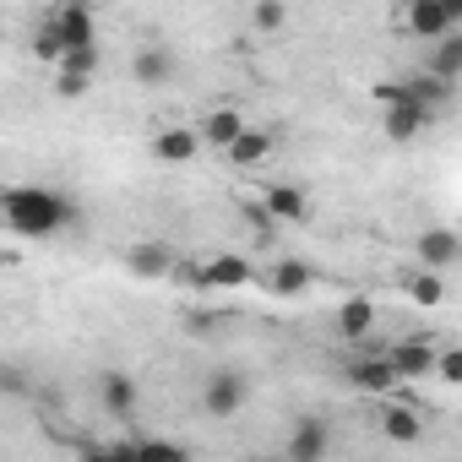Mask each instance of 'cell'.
<instances>
[{
	"instance_id": "6da1fadb",
	"label": "cell",
	"mask_w": 462,
	"mask_h": 462,
	"mask_svg": "<svg viewBox=\"0 0 462 462\" xmlns=\"http://www.w3.org/2000/svg\"><path fill=\"white\" fill-rule=\"evenodd\" d=\"M0 217L23 240H50L71 223V201L60 190H44V185H17V190L0 196Z\"/></svg>"
},
{
	"instance_id": "7a4b0ae2",
	"label": "cell",
	"mask_w": 462,
	"mask_h": 462,
	"mask_svg": "<svg viewBox=\"0 0 462 462\" xmlns=\"http://www.w3.org/2000/svg\"><path fill=\"white\" fill-rule=\"evenodd\" d=\"M190 283L201 289V294H228V289H251L256 283V267L240 256V251H217V256H207L196 273H190Z\"/></svg>"
},
{
	"instance_id": "3957f363",
	"label": "cell",
	"mask_w": 462,
	"mask_h": 462,
	"mask_svg": "<svg viewBox=\"0 0 462 462\" xmlns=\"http://www.w3.org/2000/svg\"><path fill=\"white\" fill-rule=\"evenodd\" d=\"M245 402H251V381L240 370H212L207 375V386H201V413L207 419H235Z\"/></svg>"
},
{
	"instance_id": "277c9868",
	"label": "cell",
	"mask_w": 462,
	"mask_h": 462,
	"mask_svg": "<svg viewBox=\"0 0 462 462\" xmlns=\"http://www.w3.org/2000/svg\"><path fill=\"white\" fill-rule=\"evenodd\" d=\"M50 28L60 33V44H66V50L98 44V17H93L88 0H66V6H55V12H50ZM66 50H60V55H66Z\"/></svg>"
},
{
	"instance_id": "5b68a950",
	"label": "cell",
	"mask_w": 462,
	"mask_h": 462,
	"mask_svg": "<svg viewBox=\"0 0 462 462\" xmlns=\"http://www.w3.org/2000/svg\"><path fill=\"white\" fill-rule=\"evenodd\" d=\"M152 158H158L163 169H185V163H196V158H201V136H196V125H163V131H152Z\"/></svg>"
},
{
	"instance_id": "8992f818",
	"label": "cell",
	"mask_w": 462,
	"mask_h": 462,
	"mask_svg": "<svg viewBox=\"0 0 462 462\" xmlns=\"http://www.w3.org/2000/svg\"><path fill=\"white\" fill-rule=\"evenodd\" d=\"M430 120H435V115L419 109L408 93L392 98V104H381V131H386V142H419V131H424Z\"/></svg>"
},
{
	"instance_id": "52a82bcc",
	"label": "cell",
	"mask_w": 462,
	"mask_h": 462,
	"mask_svg": "<svg viewBox=\"0 0 462 462\" xmlns=\"http://www.w3.org/2000/svg\"><path fill=\"white\" fill-rule=\"evenodd\" d=\"M125 273L142 278V283H163V278H174V251L163 240H136L125 251Z\"/></svg>"
},
{
	"instance_id": "ba28073f",
	"label": "cell",
	"mask_w": 462,
	"mask_h": 462,
	"mask_svg": "<svg viewBox=\"0 0 462 462\" xmlns=\"http://www.w3.org/2000/svg\"><path fill=\"white\" fill-rule=\"evenodd\" d=\"M375 321H381L375 300H370V294H354V300H343V305H337V316H332V332H337L343 343H370Z\"/></svg>"
},
{
	"instance_id": "9c48e42d",
	"label": "cell",
	"mask_w": 462,
	"mask_h": 462,
	"mask_svg": "<svg viewBox=\"0 0 462 462\" xmlns=\"http://www.w3.org/2000/svg\"><path fill=\"white\" fill-rule=\"evenodd\" d=\"M251 120H245V109H235V104H217V109H207L201 115V125H196V136H201V147H212V152H223L228 142H235L240 131H245Z\"/></svg>"
},
{
	"instance_id": "30bf717a",
	"label": "cell",
	"mask_w": 462,
	"mask_h": 462,
	"mask_svg": "<svg viewBox=\"0 0 462 462\" xmlns=\"http://www.w3.org/2000/svg\"><path fill=\"white\" fill-rule=\"evenodd\" d=\"M262 212H267L273 223H305V217H310V196H305V185L278 180V185L262 190Z\"/></svg>"
},
{
	"instance_id": "8fae6325",
	"label": "cell",
	"mask_w": 462,
	"mask_h": 462,
	"mask_svg": "<svg viewBox=\"0 0 462 462\" xmlns=\"http://www.w3.org/2000/svg\"><path fill=\"white\" fill-rule=\"evenodd\" d=\"M348 386H354V392H365V397H386V392L397 386V370H392V359H386V354H375V348H370L365 359H354V365H348Z\"/></svg>"
},
{
	"instance_id": "7c38bea8",
	"label": "cell",
	"mask_w": 462,
	"mask_h": 462,
	"mask_svg": "<svg viewBox=\"0 0 462 462\" xmlns=\"http://www.w3.org/2000/svg\"><path fill=\"white\" fill-rule=\"evenodd\" d=\"M402 28H408L413 39H424V44H435L440 33H451V28H462V23H451V17H446V6H440V0H408V12H402Z\"/></svg>"
},
{
	"instance_id": "4fadbf2b",
	"label": "cell",
	"mask_w": 462,
	"mask_h": 462,
	"mask_svg": "<svg viewBox=\"0 0 462 462\" xmlns=\"http://www.w3.org/2000/svg\"><path fill=\"white\" fill-rule=\"evenodd\" d=\"M273 147H278V142H273V131H262V125H245L235 142L223 147V158L235 163V169H262V163L273 158Z\"/></svg>"
},
{
	"instance_id": "5bb4252c",
	"label": "cell",
	"mask_w": 462,
	"mask_h": 462,
	"mask_svg": "<svg viewBox=\"0 0 462 462\" xmlns=\"http://www.w3.org/2000/svg\"><path fill=\"white\" fill-rule=\"evenodd\" d=\"M332 451V430L321 419H300L289 435V462H321Z\"/></svg>"
},
{
	"instance_id": "9a60e30c",
	"label": "cell",
	"mask_w": 462,
	"mask_h": 462,
	"mask_svg": "<svg viewBox=\"0 0 462 462\" xmlns=\"http://www.w3.org/2000/svg\"><path fill=\"white\" fill-rule=\"evenodd\" d=\"M457 251H462L457 228H424L419 235V267H430V273H446L457 262Z\"/></svg>"
},
{
	"instance_id": "2e32d148",
	"label": "cell",
	"mask_w": 462,
	"mask_h": 462,
	"mask_svg": "<svg viewBox=\"0 0 462 462\" xmlns=\"http://www.w3.org/2000/svg\"><path fill=\"white\" fill-rule=\"evenodd\" d=\"M131 77H136L142 88H163V82H174V55L158 50V44H147V50L131 55Z\"/></svg>"
},
{
	"instance_id": "e0dca14e",
	"label": "cell",
	"mask_w": 462,
	"mask_h": 462,
	"mask_svg": "<svg viewBox=\"0 0 462 462\" xmlns=\"http://www.w3.org/2000/svg\"><path fill=\"white\" fill-rule=\"evenodd\" d=\"M310 283H316V273L305 262H294V256L267 273V294H278V300H300V294H310Z\"/></svg>"
},
{
	"instance_id": "ac0fdd59",
	"label": "cell",
	"mask_w": 462,
	"mask_h": 462,
	"mask_svg": "<svg viewBox=\"0 0 462 462\" xmlns=\"http://www.w3.org/2000/svg\"><path fill=\"white\" fill-rule=\"evenodd\" d=\"M98 397H104V408H109L115 419H131V413H136V375H125V370H104Z\"/></svg>"
},
{
	"instance_id": "d6986e66",
	"label": "cell",
	"mask_w": 462,
	"mask_h": 462,
	"mask_svg": "<svg viewBox=\"0 0 462 462\" xmlns=\"http://www.w3.org/2000/svg\"><path fill=\"white\" fill-rule=\"evenodd\" d=\"M386 359H392L397 381H419V375H430V365H435V348H430V343H419V337H408V343H397Z\"/></svg>"
},
{
	"instance_id": "ffe728a7",
	"label": "cell",
	"mask_w": 462,
	"mask_h": 462,
	"mask_svg": "<svg viewBox=\"0 0 462 462\" xmlns=\"http://www.w3.org/2000/svg\"><path fill=\"white\" fill-rule=\"evenodd\" d=\"M381 435H386V440H397V446H413V440L424 435V419H419V408H402V402H392V408L381 413Z\"/></svg>"
},
{
	"instance_id": "44dd1931",
	"label": "cell",
	"mask_w": 462,
	"mask_h": 462,
	"mask_svg": "<svg viewBox=\"0 0 462 462\" xmlns=\"http://www.w3.org/2000/svg\"><path fill=\"white\" fill-rule=\"evenodd\" d=\"M424 71H435L440 82H457V71H462V28H451V33L435 39V60Z\"/></svg>"
},
{
	"instance_id": "7402d4cb",
	"label": "cell",
	"mask_w": 462,
	"mask_h": 462,
	"mask_svg": "<svg viewBox=\"0 0 462 462\" xmlns=\"http://www.w3.org/2000/svg\"><path fill=\"white\" fill-rule=\"evenodd\" d=\"M251 28L267 33V39H278L289 28V0H256V6H251Z\"/></svg>"
},
{
	"instance_id": "603a6c76",
	"label": "cell",
	"mask_w": 462,
	"mask_h": 462,
	"mask_svg": "<svg viewBox=\"0 0 462 462\" xmlns=\"http://www.w3.org/2000/svg\"><path fill=\"white\" fill-rule=\"evenodd\" d=\"M408 300L413 305H424V310H435V305H446V283H440V273H419V278H408Z\"/></svg>"
},
{
	"instance_id": "cb8c5ba5",
	"label": "cell",
	"mask_w": 462,
	"mask_h": 462,
	"mask_svg": "<svg viewBox=\"0 0 462 462\" xmlns=\"http://www.w3.org/2000/svg\"><path fill=\"white\" fill-rule=\"evenodd\" d=\"M60 50H66V44H60V33H55V28H50V17H44V23L33 28V55H39L44 66H55V60H60Z\"/></svg>"
},
{
	"instance_id": "d4e9b609",
	"label": "cell",
	"mask_w": 462,
	"mask_h": 462,
	"mask_svg": "<svg viewBox=\"0 0 462 462\" xmlns=\"http://www.w3.org/2000/svg\"><path fill=\"white\" fill-rule=\"evenodd\" d=\"M430 375H435V381H446V386H462V354H457V348H446V354H435V365H430Z\"/></svg>"
}]
</instances>
